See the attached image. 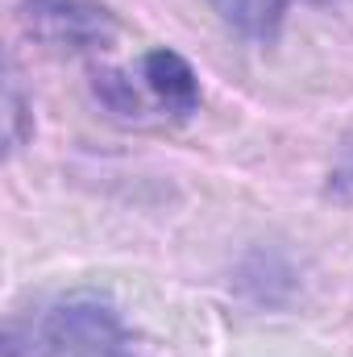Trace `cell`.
<instances>
[{"instance_id": "cell-1", "label": "cell", "mask_w": 353, "mask_h": 357, "mask_svg": "<svg viewBox=\"0 0 353 357\" xmlns=\"http://www.w3.org/2000/svg\"><path fill=\"white\" fill-rule=\"evenodd\" d=\"M4 357H142L121 312L91 295H63L42 307L29 328L8 324Z\"/></svg>"}, {"instance_id": "cell-2", "label": "cell", "mask_w": 353, "mask_h": 357, "mask_svg": "<svg viewBox=\"0 0 353 357\" xmlns=\"http://www.w3.org/2000/svg\"><path fill=\"white\" fill-rule=\"evenodd\" d=\"M17 21L50 50H100L117 38V13L96 0H21Z\"/></svg>"}, {"instance_id": "cell-3", "label": "cell", "mask_w": 353, "mask_h": 357, "mask_svg": "<svg viewBox=\"0 0 353 357\" xmlns=\"http://www.w3.org/2000/svg\"><path fill=\"white\" fill-rule=\"evenodd\" d=\"M142 79H146L150 96L158 100V108L179 116V121L200 108V79H195L191 63L167 46H158L142 59Z\"/></svg>"}, {"instance_id": "cell-4", "label": "cell", "mask_w": 353, "mask_h": 357, "mask_svg": "<svg viewBox=\"0 0 353 357\" xmlns=\"http://www.w3.org/2000/svg\"><path fill=\"white\" fill-rule=\"evenodd\" d=\"M216 8V17L246 42L270 46L287 21L291 4H329V0H208Z\"/></svg>"}, {"instance_id": "cell-5", "label": "cell", "mask_w": 353, "mask_h": 357, "mask_svg": "<svg viewBox=\"0 0 353 357\" xmlns=\"http://www.w3.org/2000/svg\"><path fill=\"white\" fill-rule=\"evenodd\" d=\"M29 137H33V112H29L25 96L17 88V79H8V88H4V142H8V154H17Z\"/></svg>"}]
</instances>
